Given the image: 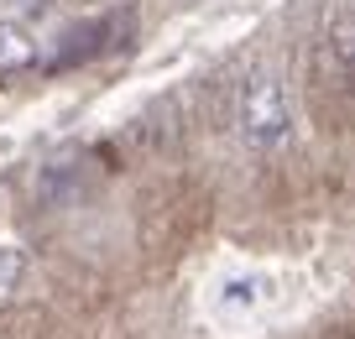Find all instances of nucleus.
Instances as JSON below:
<instances>
[{"label": "nucleus", "instance_id": "nucleus-3", "mask_svg": "<svg viewBox=\"0 0 355 339\" xmlns=\"http://www.w3.org/2000/svg\"><path fill=\"white\" fill-rule=\"evenodd\" d=\"M37 58V42L16 16H0V73H11V68H26Z\"/></svg>", "mask_w": 355, "mask_h": 339}, {"label": "nucleus", "instance_id": "nucleus-6", "mask_svg": "<svg viewBox=\"0 0 355 339\" xmlns=\"http://www.w3.org/2000/svg\"><path fill=\"white\" fill-rule=\"evenodd\" d=\"M32 11H42V0H0V16H32Z\"/></svg>", "mask_w": 355, "mask_h": 339}, {"label": "nucleus", "instance_id": "nucleus-4", "mask_svg": "<svg viewBox=\"0 0 355 339\" xmlns=\"http://www.w3.org/2000/svg\"><path fill=\"white\" fill-rule=\"evenodd\" d=\"M220 313H241V308H261L266 297H272V287L266 282H251V277H241V282H225L220 287Z\"/></svg>", "mask_w": 355, "mask_h": 339}, {"label": "nucleus", "instance_id": "nucleus-1", "mask_svg": "<svg viewBox=\"0 0 355 339\" xmlns=\"http://www.w3.org/2000/svg\"><path fill=\"white\" fill-rule=\"evenodd\" d=\"M235 125H241L245 146L256 152H272V146L288 141V125H293V110H288V89L272 68H251L235 94Z\"/></svg>", "mask_w": 355, "mask_h": 339}, {"label": "nucleus", "instance_id": "nucleus-5", "mask_svg": "<svg viewBox=\"0 0 355 339\" xmlns=\"http://www.w3.org/2000/svg\"><path fill=\"white\" fill-rule=\"evenodd\" d=\"M21 277H26V251L0 241V297H11L21 287Z\"/></svg>", "mask_w": 355, "mask_h": 339}, {"label": "nucleus", "instance_id": "nucleus-2", "mask_svg": "<svg viewBox=\"0 0 355 339\" xmlns=\"http://www.w3.org/2000/svg\"><path fill=\"white\" fill-rule=\"evenodd\" d=\"M121 37H125V16L84 21V26H73V32H63V42H58V53L47 58V68H73V63H84V58H100L105 47H115Z\"/></svg>", "mask_w": 355, "mask_h": 339}]
</instances>
